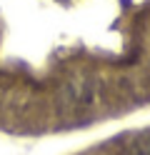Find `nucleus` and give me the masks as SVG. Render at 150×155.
Returning <instances> with one entry per match:
<instances>
[{
	"label": "nucleus",
	"mask_w": 150,
	"mask_h": 155,
	"mask_svg": "<svg viewBox=\"0 0 150 155\" xmlns=\"http://www.w3.org/2000/svg\"><path fill=\"white\" fill-rule=\"evenodd\" d=\"M130 155H150V133H143V135L135 140Z\"/></svg>",
	"instance_id": "1"
}]
</instances>
